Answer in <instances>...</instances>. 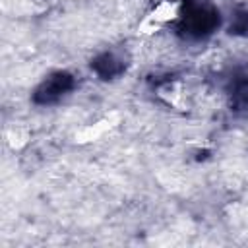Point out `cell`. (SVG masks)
<instances>
[{
	"label": "cell",
	"mask_w": 248,
	"mask_h": 248,
	"mask_svg": "<svg viewBox=\"0 0 248 248\" xmlns=\"http://www.w3.org/2000/svg\"><path fill=\"white\" fill-rule=\"evenodd\" d=\"M221 25V14L209 0H184L174 21V31L182 41L200 43L209 39Z\"/></svg>",
	"instance_id": "obj_1"
},
{
	"label": "cell",
	"mask_w": 248,
	"mask_h": 248,
	"mask_svg": "<svg viewBox=\"0 0 248 248\" xmlns=\"http://www.w3.org/2000/svg\"><path fill=\"white\" fill-rule=\"evenodd\" d=\"M76 85H78V81H76L74 74L64 72V70L54 72L37 85V89L33 91V103L41 105V107L56 105L64 97H68L76 89Z\"/></svg>",
	"instance_id": "obj_2"
},
{
	"label": "cell",
	"mask_w": 248,
	"mask_h": 248,
	"mask_svg": "<svg viewBox=\"0 0 248 248\" xmlns=\"http://www.w3.org/2000/svg\"><path fill=\"white\" fill-rule=\"evenodd\" d=\"M126 68H128V58L124 52L118 50H105L91 60V70L101 79H116L126 72Z\"/></svg>",
	"instance_id": "obj_3"
},
{
	"label": "cell",
	"mask_w": 248,
	"mask_h": 248,
	"mask_svg": "<svg viewBox=\"0 0 248 248\" xmlns=\"http://www.w3.org/2000/svg\"><path fill=\"white\" fill-rule=\"evenodd\" d=\"M229 35L248 37V8H238L232 12V17L229 23Z\"/></svg>",
	"instance_id": "obj_4"
},
{
	"label": "cell",
	"mask_w": 248,
	"mask_h": 248,
	"mask_svg": "<svg viewBox=\"0 0 248 248\" xmlns=\"http://www.w3.org/2000/svg\"><path fill=\"white\" fill-rule=\"evenodd\" d=\"M227 91H234V89H242L248 87V62L232 68V72L227 76V83H225Z\"/></svg>",
	"instance_id": "obj_5"
},
{
	"label": "cell",
	"mask_w": 248,
	"mask_h": 248,
	"mask_svg": "<svg viewBox=\"0 0 248 248\" xmlns=\"http://www.w3.org/2000/svg\"><path fill=\"white\" fill-rule=\"evenodd\" d=\"M231 95V110L236 116H248V87L234 89Z\"/></svg>",
	"instance_id": "obj_6"
}]
</instances>
